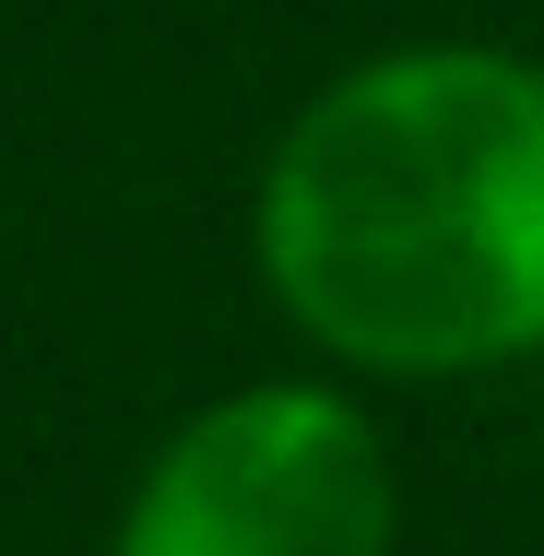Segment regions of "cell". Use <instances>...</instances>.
<instances>
[{"mask_svg": "<svg viewBox=\"0 0 544 556\" xmlns=\"http://www.w3.org/2000/svg\"><path fill=\"white\" fill-rule=\"evenodd\" d=\"M284 320L391 379L509 367L544 343V72L403 48L343 72L261 178Z\"/></svg>", "mask_w": 544, "mask_h": 556, "instance_id": "obj_1", "label": "cell"}, {"mask_svg": "<svg viewBox=\"0 0 544 556\" xmlns=\"http://www.w3.org/2000/svg\"><path fill=\"white\" fill-rule=\"evenodd\" d=\"M107 556H391L379 427L320 379L225 391L154 450Z\"/></svg>", "mask_w": 544, "mask_h": 556, "instance_id": "obj_2", "label": "cell"}]
</instances>
